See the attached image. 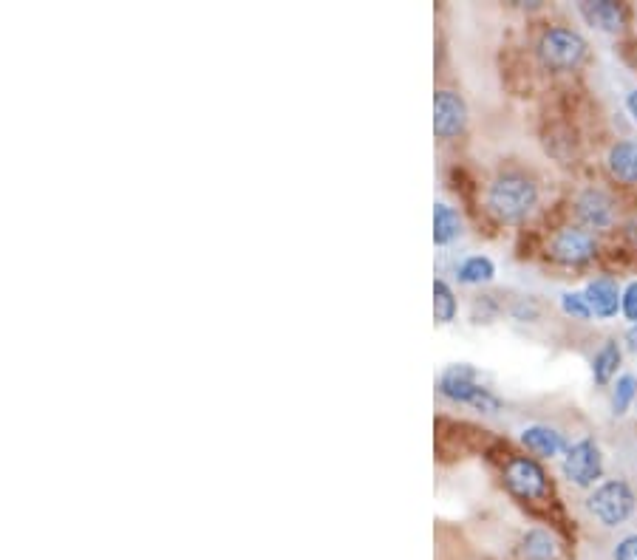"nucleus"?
<instances>
[{"instance_id": "obj_1", "label": "nucleus", "mask_w": 637, "mask_h": 560, "mask_svg": "<svg viewBox=\"0 0 637 560\" xmlns=\"http://www.w3.org/2000/svg\"><path fill=\"white\" fill-rule=\"evenodd\" d=\"M538 204V187L521 173H504L487 187V210L504 224H521L533 215Z\"/></svg>"}, {"instance_id": "obj_2", "label": "nucleus", "mask_w": 637, "mask_h": 560, "mask_svg": "<svg viewBox=\"0 0 637 560\" xmlns=\"http://www.w3.org/2000/svg\"><path fill=\"white\" fill-rule=\"evenodd\" d=\"M584 507H587L589 518L595 524H601L604 529H618L635 512V493H632V487L626 481L612 478V481H604L595 493L589 495Z\"/></svg>"}, {"instance_id": "obj_3", "label": "nucleus", "mask_w": 637, "mask_h": 560, "mask_svg": "<svg viewBox=\"0 0 637 560\" xmlns=\"http://www.w3.org/2000/svg\"><path fill=\"white\" fill-rule=\"evenodd\" d=\"M439 394L448 396L453 402H459V405H470V408H476V411L482 413H496L502 408L499 396L493 394L490 388H485V385H479L476 371L470 365H451V368H445L442 377H439Z\"/></svg>"}, {"instance_id": "obj_4", "label": "nucleus", "mask_w": 637, "mask_h": 560, "mask_svg": "<svg viewBox=\"0 0 637 560\" xmlns=\"http://www.w3.org/2000/svg\"><path fill=\"white\" fill-rule=\"evenodd\" d=\"M587 57V40L572 29H550L538 40V60L550 71H572Z\"/></svg>"}, {"instance_id": "obj_5", "label": "nucleus", "mask_w": 637, "mask_h": 560, "mask_svg": "<svg viewBox=\"0 0 637 560\" xmlns=\"http://www.w3.org/2000/svg\"><path fill=\"white\" fill-rule=\"evenodd\" d=\"M601 470H604V459L592 439L575 442L564 456V476L575 487H592L601 478Z\"/></svg>"}, {"instance_id": "obj_6", "label": "nucleus", "mask_w": 637, "mask_h": 560, "mask_svg": "<svg viewBox=\"0 0 637 560\" xmlns=\"http://www.w3.org/2000/svg\"><path fill=\"white\" fill-rule=\"evenodd\" d=\"M504 484L510 487V493L527 498V501H536V498L547 495V473L541 470V464L527 459V456L510 459V464L504 467Z\"/></svg>"}, {"instance_id": "obj_7", "label": "nucleus", "mask_w": 637, "mask_h": 560, "mask_svg": "<svg viewBox=\"0 0 637 560\" xmlns=\"http://www.w3.org/2000/svg\"><path fill=\"white\" fill-rule=\"evenodd\" d=\"M575 215L589 230H609L615 224V201L604 190L589 187L575 198Z\"/></svg>"}, {"instance_id": "obj_8", "label": "nucleus", "mask_w": 637, "mask_h": 560, "mask_svg": "<svg viewBox=\"0 0 637 560\" xmlns=\"http://www.w3.org/2000/svg\"><path fill=\"white\" fill-rule=\"evenodd\" d=\"M468 125V108L465 99L453 91H436L434 97V131L439 139H451L465 131Z\"/></svg>"}, {"instance_id": "obj_9", "label": "nucleus", "mask_w": 637, "mask_h": 560, "mask_svg": "<svg viewBox=\"0 0 637 560\" xmlns=\"http://www.w3.org/2000/svg\"><path fill=\"white\" fill-rule=\"evenodd\" d=\"M550 252H553L555 261H561V264L567 266H578V264H587L589 258H595V252H598V244H595V238L584 230H561L558 235L553 238V244H550Z\"/></svg>"}, {"instance_id": "obj_10", "label": "nucleus", "mask_w": 637, "mask_h": 560, "mask_svg": "<svg viewBox=\"0 0 637 560\" xmlns=\"http://www.w3.org/2000/svg\"><path fill=\"white\" fill-rule=\"evenodd\" d=\"M578 9L592 29H601V32L609 34H618L623 29V9L612 0H587Z\"/></svg>"}, {"instance_id": "obj_11", "label": "nucleus", "mask_w": 637, "mask_h": 560, "mask_svg": "<svg viewBox=\"0 0 637 560\" xmlns=\"http://www.w3.org/2000/svg\"><path fill=\"white\" fill-rule=\"evenodd\" d=\"M584 295H587L592 314H598L601 320L615 317V314H618V306L623 303L621 292H618V283H615V280H609V278L592 280Z\"/></svg>"}, {"instance_id": "obj_12", "label": "nucleus", "mask_w": 637, "mask_h": 560, "mask_svg": "<svg viewBox=\"0 0 637 560\" xmlns=\"http://www.w3.org/2000/svg\"><path fill=\"white\" fill-rule=\"evenodd\" d=\"M609 173L623 184H637V142H618L606 156Z\"/></svg>"}, {"instance_id": "obj_13", "label": "nucleus", "mask_w": 637, "mask_h": 560, "mask_svg": "<svg viewBox=\"0 0 637 560\" xmlns=\"http://www.w3.org/2000/svg\"><path fill=\"white\" fill-rule=\"evenodd\" d=\"M521 442L527 445V450H533L536 456H558L564 450V439L561 433L547 425H533L521 433Z\"/></svg>"}, {"instance_id": "obj_14", "label": "nucleus", "mask_w": 637, "mask_h": 560, "mask_svg": "<svg viewBox=\"0 0 637 560\" xmlns=\"http://www.w3.org/2000/svg\"><path fill=\"white\" fill-rule=\"evenodd\" d=\"M521 560H555L558 558V544L550 532L544 529H530L524 538H521Z\"/></svg>"}, {"instance_id": "obj_15", "label": "nucleus", "mask_w": 637, "mask_h": 560, "mask_svg": "<svg viewBox=\"0 0 637 560\" xmlns=\"http://www.w3.org/2000/svg\"><path fill=\"white\" fill-rule=\"evenodd\" d=\"M459 232H462V221H459L456 210L448 207L445 201H439L434 207V241L439 247H445V244L459 238Z\"/></svg>"}, {"instance_id": "obj_16", "label": "nucleus", "mask_w": 637, "mask_h": 560, "mask_svg": "<svg viewBox=\"0 0 637 560\" xmlns=\"http://www.w3.org/2000/svg\"><path fill=\"white\" fill-rule=\"evenodd\" d=\"M618 365H621V346H618L615 340H609V343L595 354V360H592V374H595V382H598V385H606L609 379L615 377Z\"/></svg>"}, {"instance_id": "obj_17", "label": "nucleus", "mask_w": 637, "mask_h": 560, "mask_svg": "<svg viewBox=\"0 0 637 560\" xmlns=\"http://www.w3.org/2000/svg\"><path fill=\"white\" fill-rule=\"evenodd\" d=\"M456 275H459L462 283H487V280H493V275H496V266L485 255H473L468 261H462Z\"/></svg>"}, {"instance_id": "obj_18", "label": "nucleus", "mask_w": 637, "mask_h": 560, "mask_svg": "<svg viewBox=\"0 0 637 560\" xmlns=\"http://www.w3.org/2000/svg\"><path fill=\"white\" fill-rule=\"evenodd\" d=\"M434 314L439 323H451L456 317V297L445 280H434Z\"/></svg>"}, {"instance_id": "obj_19", "label": "nucleus", "mask_w": 637, "mask_h": 560, "mask_svg": "<svg viewBox=\"0 0 637 560\" xmlns=\"http://www.w3.org/2000/svg\"><path fill=\"white\" fill-rule=\"evenodd\" d=\"M637 396V379L632 374H623L618 379V385H615V391H612V413L615 416H623V413L632 408V402H635Z\"/></svg>"}, {"instance_id": "obj_20", "label": "nucleus", "mask_w": 637, "mask_h": 560, "mask_svg": "<svg viewBox=\"0 0 637 560\" xmlns=\"http://www.w3.org/2000/svg\"><path fill=\"white\" fill-rule=\"evenodd\" d=\"M561 309L570 314V317H575V320H589L592 317L587 295H581V292H567V295L561 297Z\"/></svg>"}, {"instance_id": "obj_21", "label": "nucleus", "mask_w": 637, "mask_h": 560, "mask_svg": "<svg viewBox=\"0 0 637 560\" xmlns=\"http://www.w3.org/2000/svg\"><path fill=\"white\" fill-rule=\"evenodd\" d=\"M612 560H637V532L621 538L612 549Z\"/></svg>"}, {"instance_id": "obj_22", "label": "nucleus", "mask_w": 637, "mask_h": 560, "mask_svg": "<svg viewBox=\"0 0 637 560\" xmlns=\"http://www.w3.org/2000/svg\"><path fill=\"white\" fill-rule=\"evenodd\" d=\"M621 309H623V314H626V320H632V323H637V280H635V283H629V286H626V292H623Z\"/></svg>"}, {"instance_id": "obj_23", "label": "nucleus", "mask_w": 637, "mask_h": 560, "mask_svg": "<svg viewBox=\"0 0 637 560\" xmlns=\"http://www.w3.org/2000/svg\"><path fill=\"white\" fill-rule=\"evenodd\" d=\"M626 108H629V114L635 116V122H637V88L626 97Z\"/></svg>"}]
</instances>
